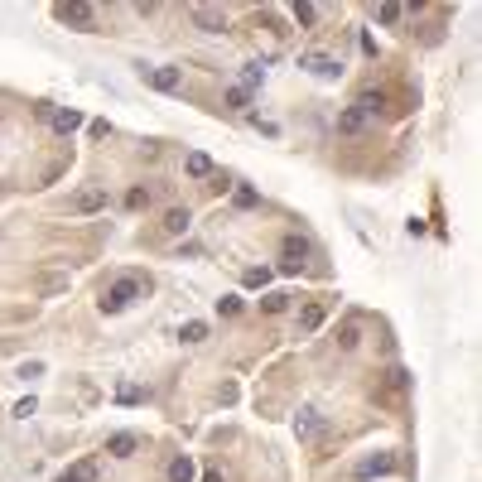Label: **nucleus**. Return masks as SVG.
I'll use <instances>...</instances> for the list:
<instances>
[{
    "mask_svg": "<svg viewBox=\"0 0 482 482\" xmlns=\"http://www.w3.org/2000/svg\"><path fill=\"white\" fill-rule=\"evenodd\" d=\"M140 295H145V280H140V275H121V280H111L107 295H102V314H121V309H131Z\"/></svg>",
    "mask_w": 482,
    "mask_h": 482,
    "instance_id": "f257e3e1",
    "label": "nucleus"
},
{
    "mask_svg": "<svg viewBox=\"0 0 482 482\" xmlns=\"http://www.w3.org/2000/svg\"><path fill=\"white\" fill-rule=\"evenodd\" d=\"M304 261H309V241L299 237V232H290V237L280 241V270H285V275H299Z\"/></svg>",
    "mask_w": 482,
    "mask_h": 482,
    "instance_id": "f03ea898",
    "label": "nucleus"
},
{
    "mask_svg": "<svg viewBox=\"0 0 482 482\" xmlns=\"http://www.w3.org/2000/svg\"><path fill=\"white\" fill-rule=\"evenodd\" d=\"M323 429H328V420H323L314 405H304V410L295 415V434H299V444H319V439H323Z\"/></svg>",
    "mask_w": 482,
    "mask_h": 482,
    "instance_id": "7ed1b4c3",
    "label": "nucleus"
},
{
    "mask_svg": "<svg viewBox=\"0 0 482 482\" xmlns=\"http://www.w3.org/2000/svg\"><path fill=\"white\" fill-rule=\"evenodd\" d=\"M396 463H401V458H396V454H372V458H362V463L352 468V478H357V482L386 478V473H396Z\"/></svg>",
    "mask_w": 482,
    "mask_h": 482,
    "instance_id": "20e7f679",
    "label": "nucleus"
},
{
    "mask_svg": "<svg viewBox=\"0 0 482 482\" xmlns=\"http://www.w3.org/2000/svg\"><path fill=\"white\" fill-rule=\"evenodd\" d=\"M299 68H309V73L323 78V82L343 78V58H333V54H304V58H299Z\"/></svg>",
    "mask_w": 482,
    "mask_h": 482,
    "instance_id": "39448f33",
    "label": "nucleus"
},
{
    "mask_svg": "<svg viewBox=\"0 0 482 482\" xmlns=\"http://www.w3.org/2000/svg\"><path fill=\"white\" fill-rule=\"evenodd\" d=\"M155 92H184V68H140Z\"/></svg>",
    "mask_w": 482,
    "mask_h": 482,
    "instance_id": "423d86ee",
    "label": "nucleus"
},
{
    "mask_svg": "<svg viewBox=\"0 0 482 482\" xmlns=\"http://www.w3.org/2000/svg\"><path fill=\"white\" fill-rule=\"evenodd\" d=\"M39 116H44V121H49V126H54L58 135H73L82 126V116L78 111H58V107H39Z\"/></svg>",
    "mask_w": 482,
    "mask_h": 482,
    "instance_id": "0eeeda50",
    "label": "nucleus"
},
{
    "mask_svg": "<svg viewBox=\"0 0 482 482\" xmlns=\"http://www.w3.org/2000/svg\"><path fill=\"white\" fill-rule=\"evenodd\" d=\"M54 15L63 20V25H78V29H92V25H97V10H92V5H58Z\"/></svg>",
    "mask_w": 482,
    "mask_h": 482,
    "instance_id": "6e6552de",
    "label": "nucleus"
},
{
    "mask_svg": "<svg viewBox=\"0 0 482 482\" xmlns=\"http://www.w3.org/2000/svg\"><path fill=\"white\" fill-rule=\"evenodd\" d=\"M352 107L362 111L367 121H372V116H381V111H386V92H381V87H367V92H362V97L352 102Z\"/></svg>",
    "mask_w": 482,
    "mask_h": 482,
    "instance_id": "1a4fd4ad",
    "label": "nucleus"
},
{
    "mask_svg": "<svg viewBox=\"0 0 482 482\" xmlns=\"http://www.w3.org/2000/svg\"><path fill=\"white\" fill-rule=\"evenodd\" d=\"M188 15H193V25H198V29H208V34H217V29L227 25V20H222V10H213V5H193Z\"/></svg>",
    "mask_w": 482,
    "mask_h": 482,
    "instance_id": "9d476101",
    "label": "nucleus"
},
{
    "mask_svg": "<svg viewBox=\"0 0 482 482\" xmlns=\"http://www.w3.org/2000/svg\"><path fill=\"white\" fill-rule=\"evenodd\" d=\"M97 208H107V188H82L73 198V213H97Z\"/></svg>",
    "mask_w": 482,
    "mask_h": 482,
    "instance_id": "9b49d317",
    "label": "nucleus"
},
{
    "mask_svg": "<svg viewBox=\"0 0 482 482\" xmlns=\"http://www.w3.org/2000/svg\"><path fill=\"white\" fill-rule=\"evenodd\" d=\"M58 482H97V458H82V463H73V468H63Z\"/></svg>",
    "mask_w": 482,
    "mask_h": 482,
    "instance_id": "f8f14e48",
    "label": "nucleus"
},
{
    "mask_svg": "<svg viewBox=\"0 0 482 482\" xmlns=\"http://www.w3.org/2000/svg\"><path fill=\"white\" fill-rule=\"evenodd\" d=\"M135 449H140L135 434H111V439H107V454L111 458H135Z\"/></svg>",
    "mask_w": 482,
    "mask_h": 482,
    "instance_id": "ddd939ff",
    "label": "nucleus"
},
{
    "mask_svg": "<svg viewBox=\"0 0 482 482\" xmlns=\"http://www.w3.org/2000/svg\"><path fill=\"white\" fill-rule=\"evenodd\" d=\"M188 227H193L188 208H169V213H164V232H169V237H184Z\"/></svg>",
    "mask_w": 482,
    "mask_h": 482,
    "instance_id": "4468645a",
    "label": "nucleus"
},
{
    "mask_svg": "<svg viewBox=\"0 0 482 482\" xmlns=\"http://www.w3.org/2000/svg\"><path fill=\"white\" fill-rule=\"evenodd\" d=\"M193 473H198V468H193V458H188V454H179L174 463H169V482H193Z\"/></svg>",
    "mask_w": 482,
    "mask_h": 482,
    "instance_id": "2eb2a0df",
    "label": "nucleus"
},
{
    "mask_svg": "<svg viewBox=\"0 0 482 482\" xmlns=\"http://www.w3.org/2000/svg\"><path fill=\"white\" fill-rule=\"evenodd\" d=\"M362 126H367V116H362V111H357V107H348V111H343V116H338V131H343V135H357V131H362Z\"/></svg>",
    "mask_w": 482,
    "mask_h": 482,
    "instance_id": "dca6fc26",
    "label": "nucleus"
},
{
    "mask_svg": "<svg viewBox=\"0 0 482 482\" xmlns=\"http://www.w3.org/2000/svg\"><path fill=\"white\" fill-rule=\"evenodd\" d=\"M266 82V63H246L241 68V92H251V87H261Z\"/></svg>",
    "mask_w": 482,
    "mask_h": 482,
    "instance_id": "f3484780",
    "label": "nucleus"
},
{
    "mask_svg": "<svg viewBox=\"0 0 482 482\" xmlns=\"http://www.w3.org/2000/svg\"><path fill=\"white\" fill-rule=\"evenodd\" d=\"M184 169H188V174H193V179H208V174H213V160L193 150V155H188V160H184Z\"/></svg>",
    "mask_w": 482,
    "mask_h": 482,
    "instance_id": "a211bd4d",
    "label": "nucleus"
},
{
    "mask_svg": "<svg viewBox=\"0 0 482 482\" xmlns=\"http://www.w3.org/2000/svg\"><path fill=\"white\" fill-rule=\"evenodd\" d=\"M319 323H323V309H319V304H309V309L299 314V333H314Z\"/></svg>",
    "mask_w": 482,
    "mask_h": 482,
    "instance_id": "6ab92c4d",
    "label": "nucleus"
},
{
    "mask_svg": "<svg viewBox=\"0 0 482 482\" xmlns=\"http://www.w3.org/2000/svg\"><path fill=\"white\" fill-rule=\"evenodd\" d=\"M179 338H184V343H203V338H208V323H184V333H179Z\"/></svg>",
    "mask_w": 482,
    "mask_h": 482,
    "instance_id": "aec40b11",
    "label": "nucleus"
},
{
    "mask_svg": "<svg viewBox=\"0 0 482 482\" xmlns=\"http://www.w3.org/2000/svg\"><path fill=\"white\" fill-rule=\"evenodd\" d=\"M401 15H405V5H376V20H381V25H396Z\"/></svg>",
    "mask_w": 482,
    "mask_h": 482,
    "instance_id": "412c9836",
    "label": "nucleus"
},
{
    "mask_svg": "<svg viewBox=\"0 0 482 482\" xmlns=\"http://www.w3.org/2000/svg\"><path fill=\"white\" fill-rule=\"evenodd\" d=\"M295 20H299L304 29H309V25H319V5H295Z\"/></svg>",
    "mask_w": 482,
    "mask_h": 482,
    "instance_id": "4be33fe9",
    "label": "nucleus"
},
{
    "mask_svg": "<svg viewBox=\"0 0 482 482\" xmlns=\"http://www.w3.org/2000/svg\"><path fill=\"white\" fill-rule=\"evenodd\" d=\"M227 107H232V111H246V107H251V92L232 87V92H227Z\"/></svg>",
    "mask_w": 482,
    "mask_h": 482,
    "instance_id": "5701e85b",
    "label": "nucleus"
},
{
    "mask_svg": "<svg viewBox=\"0 0 482 482\" xmlns=\"http://www.w3.org/2000/svg\"><path fill=\"white\" fill-rule=\"evenodd\" d=\"M217 314H227V319H232V314H241V299H237V295H222V299H217Z\"/></svg>",
    "mask_w": 482,
    "mask_h": 482,
    "instance_id": "b1692460",
    "label": "nucleus"
},
{
    "mask_svg": "<svg viewBox=\"0 0 482 482\" xmlns=\"http://www.w3.org/2000/svg\"><path fill=\"white\" fill-rule=\"evenodd\" d=\"M285 304H290L285 295H266V299H261V309H266V314H285Z\"/></svg>",
    "mask_w": 482,
    "mask_h": 482,
    "instance_id": "393cba45",
    "label": "nucleus"
},
{
    "mask_svg": "<svg viewBox=\"0 0 482 482\" xmlns=\"http://www.w3.org/2000/svg\"><path fill=\"white\" fill-rule=\"evenodd\" d=\"M338 343H343V348H357V343H362V333H357V323H348V328H343V338H338Z\"/></svg>",
    "mask_w": 482,
    "mask_h": 482,
    "instance_id": "a878e982",
    "label": "nucleus"
},
{
    "mask_svg": "<svg viewBox=\"0 0 482 482\" xmlns=\"http://www.w3.org/2000/svg\"><path fill=\"white\" fill-rule=\"evenodd\" d=\"M246 285H251V290H261V285H270V270H246Z\"/></svg>",
    "mask_w": 482,
    "mask_h": 482,
    "instance_id": "bb28decb",
    "label": "nucleus"
},
{
    "mask_svg": "<svg viewBox=\"0 0 482 482\" xmlns=\"http://www.w3.org/2000/svg\"><path fill=\"white\" fill-rule=\"evenodd\" d=\"M261 198H256V188H237V208H256Z\"/></svg>",
    "mask_w": 482,
    "mask_h": 482,
    "instance_id": "cd10ccee",
    "label": "nucleus"
},
{
    "mask_svg": "<svg viewBox=\"0 0 482 482\" xmlns=\"http://www.w3.org/2000/svg\"><path fill=\"white\" fill-rule=\"evenodd\" d=\"M126 203H131V208H145V203H150V193H145V188H131V193H126Z\"/></svg>",
    "mask_w": 482,
    "mask_h": 482,
    "instance_id": "c85d7f7f",
    "label": "nucleus"
},
{
    "mask_svg": "<svg viewBox=\"0 0 482 482\" xmlns=\"http://www.w3.org/2000/svg\"><path fill=\"white\" fill-rule=\"evenodd\" d=\"M116 401H121V405H135V401H140V391H135V386H121V391H116Z\"/></svg>",
    "mask_w": 482,
    "mask_h": 482,
    "instance_id": "c756f323",
    "label": "nucleus"
},
{
    "mask_svg": "<svg viewBox=\"0 0 482 482\" xmlns=\"http://www.w3.org/2000/svg\"><path fill=\"white\" fill-rule=\"evenodd\" d=\"M29 415H34V396H29V401H20V405H15V420H29Z\"/></svg>",
    "mask_w": 482,
    "mask_h": 482,
    "instance_id": "7c9ffc66",
    "label": "nucleus"
},
{
    "mask_svg": "<svg viewBox=\"0 0 482 482\" xmlns=\"http://www.w3.org/2000/svg\"><path fill=\"white\" fill-rule=\"evenodd\" d=\"M198 482H222V473H217V468H208V473H203Z\"/></svg>",
    "mask_w": 482,
    "mask_h": 482,
    "instance_id": "2f4dec72",
    "label": "nucleus"
}]
</instances>
